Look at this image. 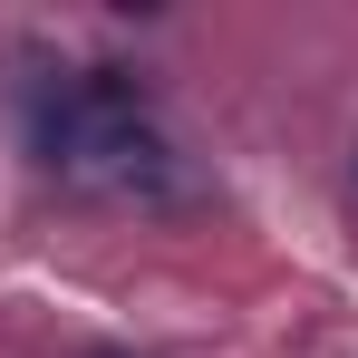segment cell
<instances>
[{
    "instance_id": "cell-1",
    "label": "cell",
    "mask_w": 358,
    "mask_h": 358,
    "mask_svg": "<svg viewBox=\"0 0 358 358\" xmlns=\"http://www.w3.org/2000/svg\"><path fill=\"white\" fill-rule=\"evenodd\" d=\"M29 136H39V165L87 194H117V203H155L175 194V145L145 126V97L126 68H68L29 87Z\"/></svg>"
}]
</instances>
